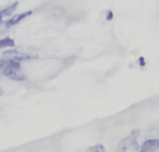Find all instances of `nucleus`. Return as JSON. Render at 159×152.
Returning <instances> with one entry per match:
<instances>
[{
	"label": "nucleus",
	"mask_w": 159,
	"mask_h": 152,
	"mask_svg": "<svg viewBox=\"0 0 159 152\" xmlns=\"http://www.w3.org/2000/svg\"><path fill=\"white\" fill-rule=\"evenodd\" d=\"M0 71L3 75L13 81H21L25 80V75L21 73V64L17 61H10V60H0Z\"/></svg>",
	"instance_id": "nucleus-1"
},
{
	"label": "nucleus",
	"mask_w": 159,
	"mask_h": 152,
	"mask_svg": "<svg viewBox=\"0 0 159 152\" xmlns=\"http://www.w3.org/2000/svg\"><path fill=\"white\" fill-rule=\"evenodd\" d=\"M116 152H140V145L134 136H127L116 147Z\"/></svg>",
	"instance_id": "nucleus-2"
},
{
	"label": "nucleus",
	"mask_w": 159,
	"mask_h": 152,
	"mask_svg": "<svg viewBox=\"0 0 159 152\" xmlns=\"http://www.w3.org/2000/svg\"><path fill=\"white\" fill-rule=\"evenodd\" d=\"M3 59H4V60H10V61H17V63H21V61H24V60H31V59H34V56L27 55V53L17 52V50L11 49V50H7V52L3 53Z\"/></svg>",
	"instance_id": "nucleus-3"
},
{
	"label": "nucleus",
	"mask_w": 159,
	"mask_h": 152,
	"mask_svg": "<svg viewBox=\"0 0 159 152\" xmlns=\"http://www.w3.org/2000/svg\"><path fill=\"white\" fill-rule=\"evenodd\" d=\"M159 150V140L149 138L140 145V152H157Z\"/></svg>",
	"instance_id": "nucleus-4"
},
{
	"label": "nucleus",
	"mask_w": 159,
	"mask_h": 152,
	"mask_svg": "<svg viewBox=\"0 0 159 152\" xmlns=\"http://www.w3.org/2000/svg\"><path fill=\"white\" fill-rule=\"evenodd\" d=\"M31 14H32V11H25V13H22V14H17V16H13V17H10V18L6 21V27L7 28H11V27H14L16 24H18L21 20H25L27 17H30Z\"/></svg>",
	"instance_id": "nucleus-5"
},
{
	"label": "nucleus",
	"mask_w": 159,
	"mask_h": 152,
	"mask_svg": "<svg viewBox=\"0 0 159 152\" xmlns=\"http://www.w3.org/2000/svg\"><path fill=\"white\" fill-rule=\"evenodd\" d=\"M18 7V2H16V3H13L11 6H8V7H6V8H3V10H0V16L2 17H4V16H10V17H13L14 16V11H16V8Z\"/></svg>",
	"instance_id": "nucleus-6"
},
{
	"label": "nucleus",
	"mask_w": 159,
	"mask_h": 152,
	"mask_svg": "<svg viewBox=\"0 0 159 152\" xmlns=\"http://www.w3.org/2000/svg\"><path fill=\"white\" fill-rule=\"evenodd\" d=\"M14 46H16V42L8 36H4V38L0 39V49H4V47H11L13 49Z\"/></svg>",
	"instance_id": "nucleus-7"
},
{
	"label": "nucleus",
	"mask_w": 159,
	"mask_h": 152,
	"mask_svg": "<svg viewBox=\"0 0 159 152\" xmlns=\"http://www.w3.org/2000/svg\"><path fill=\"white\" fill-rule=\"evenodd\" d=\"M106 150H105V147L102 144H98V145H93V147L88 148L85 152H105Z\"/></svg>",
	"instance_id": "nucleus-8"
},
{
	"label": "nucleus",
	"mask_w": 159,
	"mask_h": 152,
	"mask_svg": "<svg viewBox=\"0 0 159 152\" xmlns=\"http://www.w3.org/2000/svg\"><path fill=\"white\" fill-rule=\"evenodd\" d=\"M3 95V88H0V96Z\"/></svg>",
	"instance_id": "nucleus-9"
},
{
	"label": "nucleus",
	"mask_w": 159,
	"mask_h": 152,
	"mask_svg": "<svg viewBox=\"0 0 159 152\" xmlns=\"http://www.w3.org/2000/svg\"><path fill=\"white\" fill-rule=\"evenodd\" d=\"M2 21H3V17L0 16V25H2Z\"/></svg>",
	"instance_id": "nucleus-10"
}]
</instances>
